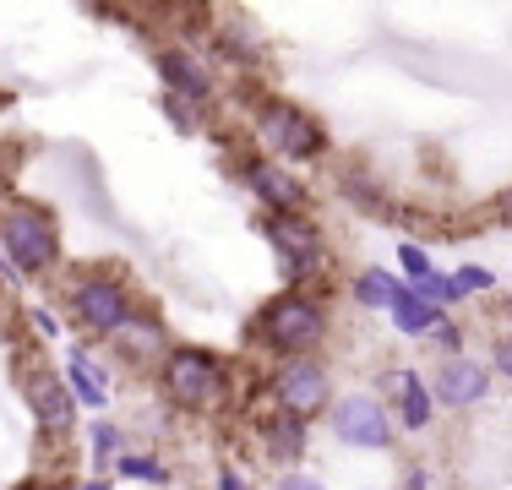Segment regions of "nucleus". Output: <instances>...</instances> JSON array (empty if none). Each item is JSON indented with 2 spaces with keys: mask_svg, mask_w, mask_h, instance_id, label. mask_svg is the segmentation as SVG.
<instances>
[{
  "mask_svg": "<svg viewBox=\"0 0 512 490\" xmlns=\"http://www.w3.org/2000/svg\"><path fill=\"white\" fill-rule=\"evenodd\" d=\"M256 333H262V343L278 354V360H311V354L322 349V338H327V311H322L316 294L284 289V294H273V300L262 305Z\"/></svg>",
  "mask_w": 512,
  "mask_h": 490,
  "instance_id": "f257e3e1",
  "label": "nucleus"
},
{
  "mask_svg": "<svg viewBox=\"0 0 512 490\" xmlns=\"http://www.w3.org/2000/svg\"><path fill=\"white\" fill-rule=\"evenodd\" d=\"M0 256L17 267L22 278H39L60 262V235L55 218L33 202H11L0 207Z\"/></svg>",
  "mask_w": 512,
  "mask_h": 490,
  "instance_id": "f03ea898",
  "label": "nucleus"
},
{
  "mask_svg": "<svg viewBox=\"0 0 512 490\" xmlns=\"http://www.w3.org/2000/svg\"><path fill=\"white\" fill-rule=\"evenodd\" d=\"M158 382H164V398L180 403V409H213L229 387V365H224V354H213V349L180 343V349L164 354Z\"/></svg>",
  "mask_w": 512,
  "mask_h": 490,
  "instance_id": "7ed1b4c3",
  "label": "nucleus"
},
{
  "mask_svg": "<svg viewBox=\"0 0 512 490\" xmlns=\"http://www.w3.org/2000/svg\"><path fill=\"white\" fill-rule=\"evenodd\" d=\"M66 305H71V316L99 338H115L120 327L131 322V289L109 273H77L66 289Z\"/></svg>",
  "mask_w": 512,
  "mask_h": 490,
  "instance_id": "20e7f679",
  "label": "nucleus"
},
{
  "mask_svg": "<svg viewBox=\"0 0 512 490\" xmlns=\"http://www.w3.org/2000/svg\"><path fill=\"white\" fill-rule=\"evenodd\" d=\"M256 137H262L267 147H273L278 158H322L327 153V131H322V120L306 115L300 104H262L256 109Z\"/></svg>",
  "mask_w": 512,
  "mask_h": 490,
  "instance_id": "39448f33",
  "label": "nucleus"
},
{
  "mask_svg": "<svg viewBox=\"0 0 512 490\" xmlns=\"http://www.w3.org/2000/svg\"><path fill=\"white\" fill-rule=\"evenodd\" d=\"M273 403L278 414H295V420H311V414L333 409V376H327L322 360H284L273 371Z\"/></svg>",
  "mask_w": 512,
  "mask_h": 490,
  "instance_id": "423d86ee",
  "label": "nucleus"
},
{
  "mask_svg": "<svg viewBox=\"0 0 512 490\" xmlns=\"http://www.w3.org/2000/svg\"><path fill=\"white\" fill-rule=\"evenodd\" d=\"M333 436L355 452H382V447H393V414L371 392H344L333 403Z\"/></svg>",
  "mask_w": 512,
  "mask_h": 490,
  "instance_id": "0eeeda50",
  "label": "nucleus"
},
{
  "mask_svg": "<svg viewBox=\"0 0 512 490\" xmlns=\"http://www.w3.org/2000/svg\"><path fill=\"white\" fill-rule=\"evenodd\" d=\"M246 186L251 196L267 207V218H300L306 213V180L295 169H284L278 158H256L246 164Z\"/></svg>",
  "mask_w": 512,
  "mask_h": 490,
  "instance_id": "6e6552de",
  "label": "nucleus"
},
{
  "mask_svg": "<svg viewBox=\"0 0 512 490\" xmlns=\"http://www.w3.org/2000/svg\"><path fill=\"white\" fill-rule=\"evenodd\" d=\"M262 229H267V240L278 245V256H284V267L306 284V278H316L327 267V245L322 235L306 224V218H262Z\"/></svg>",
  "mask_w": 512,
  "mask_h": 490,
  "instance_id": "1a4fd4ad",
  "label": "nucleus"
},
{
  "mask_svg": "<svg viewBox=\"0 0 512 490\" xmlns=\"http://www.w3.org/2000/svg\"><path fill=\"white\" fill-rule=\"evenodd\" d=\"M431 392L447 409H474V403L491 392V365L474 360V354H453V360H442V371L431 376Z\"/></svg>",
  "mask_w": 512,
  "mask_h": 490,
  "instance_id": "9d476101",
  "label": "nucleus"
},
{
  "mask_svg": "<svg viewBox=\"0 0 512 490\" xmlns=\"http://www.w3.org/2000/svg\"><path fill=\"white\" fill-rule=\"evenodd\" d=\"M158 77H164V88L169 93H180V98H191V104H202V98H213V71L202 66L191 49H164L158 55Z\"/></svg>",
  "mask_w": 512,
  "mask_h": 490,
  "instance_id": "9b49d317",
  "label": "nucleus"
},
{
  "mask_svg": "<svg viewBox=\"0 0 512 490\" xmlns=\"http://www.w3.org/2000/svg\"><path fill=\"white\" fill-rule=\"evenodd\" d=\"M28 403H33V414H39V425H44L50 436L71 431V420H77V403H71L66 382H60V376H50V371H33Z\"/></svg>",
  "mask_w": 512,
  "mask_h": 490,
  "instance_id": "f8f14e48",
  "label": "nucleus"
},
{
  "mask_svg": "<svg viewBox=\"0 0 512 490\" xmlns=\"http://www.w3.org/2000/svg\"><path fill=\"white\" fill-rule=\"evenodd\" d=\"M66 392H71V403H82V409H104V403H109V376H104V365L93 360V354L71 349V354H66Z\"/></svg>",
  "mask_w": 512,
  "mask_h": 490,
  "instance_id": "ddd939ff",
  "label": "nucleus"
},
{
  "mask_svg": "<svg viewBox=\"0 0 512 490\" xmlns=\"http://www.w3.org/2000/svg\"><path fill=\"white\" fill-rule=\"evenodd\" d=\"M306 441H311V425L295 420V414H273V420H262V452L273 463H300L306 458Z\"/></svg>",
  "mask_w": 512,
  "mask_h": 490,
  "instance_id": "4468645a",
  "label": "nucleus"
},
{
  "mask_svg": "<svg viewBox=\"0 0 512 490\" xmlns=\"http://www.w3.org/2000/svg\"><path fill=\"white\" fill-rule=\"evenodd\" d=\"M387 316H393V327H398L404 338H431L436 327L447 322V316L436 311V305H425L420 294H414V284H398L393 305H387Z\"/></svg>",
  "mask_w": 512,
  "mask_h": 490,
  "instance_id": "2eb2a0df",
  "label": "nucleus"
},
{
  "mask_svg": "<svg viewBox=\"0 0 512 490\" xmlns=\"http://www.w3.org/2000/svg\"><path fill=\"white\" fill-rule=\"evenodd\" d=\"M393 392H398V420L409 431H425L431 425V387H425L420 371H393Z\"/></svg>",
  "mask_w": 512,
  "mask_h": 490,
  "instance_id": "dca6fc26",
  "label": "nucleus"
},
{
  "mask_svg": "<svg viewBox=\"0 0 512 490\" xmlns=\"http://www.w3.org/2000/svg\"><path fill=\"white\" fill-rule=\"evenodd\" d=\"M115 343H120L126 360H158V365H164V354H169V333L158 322H126L115 333Z\"/></svg>",
  "mask_w": 512,
  "mask_h": 490,
  "instance_id": "f3484780",
  "label": "nucleus"
},
{
  "mask_svg": "<svg viewBox=\"0 0 512 490\" xmlns=\"http://www.w3.org/2000/svg\"><path fill=\"white\" fill-rule=\"evenodd\" d=\"M398 284H404V278H393L387 267H365V273L355 278V300L365 305V311H387L393 294H398Z\"/></svg>",
  "mask_w": 512,
  "mask_h": 490,
  "instance_id": "a211bd4d",
  "label": "nucleus"
},
{
  "mask_svg": "<svg viewBox=\"0 0 512 490\" xmlns=\"http://www.w3.org/2000/svg\"><path fill=\"white\" fill-rule=\"evenodd\" d=\"M115 474L120 480H142V485H169V463H158L153 452H120Z\"/></svg>",
  "mask_w": 512,
  "mask_h": 490,
  "instance_id": "6ab92c4d",
  "label": "nucleus"
},
{
  "mask_svg": "<svg viewBox=\"0 0 512 490\" xmlns=\"http://www.w3.org/2000/svg\"><path fill=\"white\" fill-rule=\"evenodd\" d=\"M88 436H93V463H115L120 452H126V436H120V425H109V420H99Z\"/></svg>",
  "mask_w": 512,
  "mask_h": 490,
  "instance_id": "aec40b11",
  "label": "nucleus"
},
{
  "mask_svg": "<svg viewBox=\"0 0 512 490\" xmlns=\"http://www.w3.org/2000/svg\"><path fill=\"white\" fill-rule=\"evenodd\" d=\"M414 294H420L425 305H436V311L458 300V289H453V273H431V278H425V284H414Z\"/></svg>",
  "mask_w": 512,
  "mask_h": 490,
  "instance_id": "412c9836",
  "label": "nucleus"
},
{
  "mask_svg": "<svg viewBox=\"0 0 512 490\" xmlns=\"http://www.w3.org/2000/svg\"><path fill=\"white\" fill-rule=\"evenodd\" d=\"M398 262H404V273L414 278V284H425V278L436 273V267H431V256H425L420 245H398Z\"/></svg>",
  "mask_w": 512,
  "mask_h": 490,
  "instance_id": "4be33fe9",
  "label": "nucleus"
},
{
  "mask_svg": "<svg viewBox=\"0 0 512 490\" xmlns=\"http://www.w3.org/2000/svg\"><path fill=\"white\" fill-rule=\"evenodd\" d=\"M453 289H458V300H463V294H485V289H491V273H485V267H458Z\"/></svg>",
  "mask_w": 512,
  "mask_h": 490,
  "instance_id": "5701e85b",
  "label": "nucleus"
},
{
  "mask_svg": "<svg viewBox=\"0 0 512 490\" xmlns=\"http://www.w3.org/2000/svg\"><path fill=\"white\" fill-rule=\"evenodd\" d=\"M491 371H496V376H507V382H512V333H502V338H496V349H491Z\"/></svg>",
  "mask_w": 512,
  "mask_h": 490,
  "instance_id": "b1692460",
  "label": "nucleus"
},
{
  "mask_svg": "<svg viewBox=\"0 0 512 490\" xmlns=\"http://www.w3.org/2000/svg\"><path fill=\"white\" fill-rule=\"evenodd\" d=\"M431 338H436V343H442V349H447V360H453V354L463 349V327H458V322H442V327H436Z\"/></svg>",
  "mask_w": 512,
  "mask_h": 490,
  "instance_id": "393cba45",
  "label": "nucleus"
},
{
  "mask_svg": "<svg viewBox=\"0 0 512 490\" xmlns=\"http://www.w3.org/2000/svg\"><path fill=\"white\" fill-rule=\"evenodd\" d=\"M278 490H327V485H322V480H311V474H295V469H289L284 480H278Z\"/></svg>",
  "mask_w": 512,
  "mask_h": 490,
  "instance_id": "a878e982",
  "label": "nucleus"
},
{
  "mask_svg": "<svg viewBox=\"0 0 512 490\" xmlns=\"http://www.w3.org/2000/svg\"><path fill=\"white\" fill-rule=\"evenodd\" d=\"M33 333H39V338H55V333H60L55 316H50V311H33Z\"/></svg>",
  "mask_w": 512,
  "mask_h": 490,
  "instance_id": "bb28decb",
  "label": "nucleus"
},
{
  "mask_svg": "<svg viewBox=\"0 0 512 490\" xmlns=\"http://www.w3.org/2000/svg\"><path fill=\"white\" fill-rule=\"evenodd\" d=\"M398 490H431V474H425V469H409V480L398 485Z\"/></svg>",
  "mask_w": 512,
  "mask_h": 490,
  "instance_id": "cd10ccee",
  "label": "nucleus"
},
{
  "mask_svg": "<svg viewBox=\"0 0 512 490\" xmlns=\"http://www.w3.org/2000/svg\"><path fill=\"white\" fill-rule=\"evenodd\" d=\"M218 490H240V480H235V474L224 469V474H218Z\"/></svg>",
  "mask_w": 512,
  "mask_h": 490,
  "instance_id": "c85d7f7f",
  "label": "nucleus"
},
{
  "mask_svg": "<svg viewBox=\"0 0 512 490\" xmlns=\"http://www.w3.org/2000/svg\"><path fill=\"white\" fill-rule=\"evenodd\" d=\"M77 490H115V485H109V480H82Z\"/></svg>",
  "mask_w": 512,
  "mask_h": 490,
  "instance_id": "c756f323",
  "label": "nucleus"
}]
</instances>
